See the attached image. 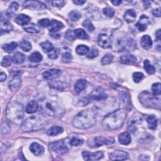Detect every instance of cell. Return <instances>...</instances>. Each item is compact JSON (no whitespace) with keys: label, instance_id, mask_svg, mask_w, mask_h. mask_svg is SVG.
I'll return each mask as SVG.
<instances>
[{"label":"cell","instance_id":"816d5d0a","mask_svg":"<svg viewBox=\"0 0 161 161\" xmlns=\"http://www.w3.org/2000/svg\"><path fill=\"white\" fill-rule=\"evenodd\" d=\"M10 128L7 122H3L2 125V134H8L10 132Z\"/></svg>","mask_w":161,"mask_h":161},{"label":"cell","instance_id":"cb8c5ba5","mask_svg":"<svg viewBox=\"0 0 161 161\" xmlns=\"http://www.w3.org/2000/svg\"><path fill=\"white\" fill-rule=\"evenodd\" d=\"M137 15L136 12L133 9L128 10L124 15V19L125 21L128 23H133L135 22L136 19Z\"/></svg>","mask_w":161,"mask_h":161},{"label":"cell","instance_id":"5b68a950","mask_svg":"<svg viewBox=\"0 0 161 161\" xmlns=\"http://www.w3.org/2000/svg\"><path fill=\"white\" fill-rule=\"evenodd\" d=\"M139 99L140 103L146 107L156 109L160 108V96H155L148 91H144L140 94Z\"/></svg>","mask_w":161,"mask_h":161},{"label":"cell","instance_id":"83f0119b","mask_svg":"<svg viewBox=\"0 0 161 161\" xmlns=\"http://www.w3.org/2000/svg\"><path fill=\"white\" fill-rule=\"evenodd\" d=\"M38 109V103L35 102V101H31L30 102H29L27 107H26V112L27 113L31 114L36 112Z\"/></svg>","mask_w":161,"mask_h":161},{"label":"cell","instance_id":"2e32d148","mask_svg":"<svg viewBox=\"0 0 161 161\" xmlns=\"http://www.w3.org/2000/svg\"><path fill=\"white\" fill-rule=\"evenodd\" d=\"M64 25L60 22L57 21V20H53L50 22V24L48 27L49 30L52 33H56L59 32L60 30L63 28Z\"/></svg>","mask_w":161,"mask_h":161},{"label":"cell","instance_id":"603a6c76","mask_svg":"<svg viewBox=\"0 0 161 161\" xmlns=\"http://www.w3.org/2000/svg\"><path fill=\"white\" fill-rule=\"evenodd\" d=\"M140 44L144 49H150L152 46V41L150 37L148 35L143 36L140 40Z\"/></svg>","mask_w":161,"mask_h":161},{"label":"cell","instance_id":"ffe728a7","mask_svg":"<svg viewBox=\"0 0 161 161\" xmlns=\"http://www.w3.org/2000/svg\"><path fill=\"white\" fill-rule=\"evenodd\" d=\"M137 57L133 55H125L120 57V62L123 64L132 65L137 63Z\"/></svg>","mask_w":161,"mask_h":161},{"label":"cell","instance_id":"ab89813d","mask_svg":"<svg viewBox=\"0 0 161 161\" xmlns=\"http://www.w3.org/2000/svg\"><path fill=\"white\" fill-rule=\"evenodd\" d=\"M152 91L154 95L160 96L161 93V85L159 83H154L152 86Z\"/></svg>","mask_w":161,"mask_h":161},{"label":"cell","instance_id":"f1b7e54d","mask_svg":"<svg viewBox=\"0 0 161 161\" xmlns=\"http://www.w3.org/2000/svg\"><path fill=\"white\" fill-rule=\"evenodd\" d=\"M11 59L13 63L16 64H22L25 61V57L22 53L17 52L13 56Z\"/></svg>","mask_w":161,"mask_h":161},{"label":"cell","instance_id":"7dc6e473","mask_svg":"<svg viewBox=\"0 0 161 161\" xmlns=\"http://www.w3.org/2000/svg\"><path fill=\"white\" fill-rule=\"evenodd\" d=\"M65 37L69 40H74L76 37L74 31L72 30H68L65 33Z\"/></svg>","mask_w":161,"mask_h":161},{"label":"cell","instance_id":"484cf974","mask_svg":"<svg viewBox=\"0 0 161 161\" xmlns=\"http://www.w3.org/2000/svg\"><path fill=\"white\" fill-rule=\"evenodd\" d=\"M147 123H148V127L150 130H155L157 126V118L153 115H148L146 118Z\"/></svg>","mask_w":161,"mask_h":161},{"label":"cell","instance_id":"b9f144b4","mask_svg":"<svg viewBox=\"0 0 161 161\" xmlns=\"http://www.w3.org/2000/svg\"><path fill=\"white\" fill-rule=\"evenodd\" d=\"M83 26L89 32H93L94 30V27L93 24L91 22L90 20H86L83 23Z\"/></svg>","mask_w":161,"mask_h":161},{"label":"cell","instance_id":"7bdbcfd3","mask_svg":"<svg viewBox=\"0 0 161 161\" xmlns=\"http://www.w3.org/2000/svg\"><path fill=\"white\" fill-rule=\"evenodd\" d=\"M18 4L16 2H13L10 7L9 9L7 11V15H9V16H10V15H13L15 12H16L18 8Z\"/></svg>","mask_w":161,"mask_h":161},{"label":"cell","instance_id":"91938a15","mask_svg":"<svg viewBox=\"0 0 161 161\" xmlns=\"http://www.w3.org/2000/svg\"><path fill=\"white\" fill-rule=\"evenodd\" d=\"M155 35H156V38L157 39L159 40V41H160V37H161V33H160V30L159 29L156 33H155Z\"/></svg>","mask_w":161,"mask_h":161},{"label":"cell","instance_id":"f5cc1de1","mask_svg":"<svg viewBox=\"0 0 161 161\" xmlns=\"http://www.w3.org/2000/svg\"><path fill=\"white\" fill-rule=\"evenodd\" d=\"M98 50L97 49H95V48H93L91 50V51L89 52V54H88V57L89 59H93V58H95L98 55Z\"/></svg>","mask_w":161,"mask_h":161},{"label":"cell","instance_id":"f35d334b","mask_svg":"<svg viewBox=\"0 0 161 161\" xmlns=\"http://www.w3.org/2000/svg\"><path fill=\"white\" fill-rule=\"evenodd\" d=\"M113 60V55L111 54H106L102 59V65H108L110 64Z\"/></svg>","mask_w":161,"mask_h":161},{"label":"cell","instance_id":"680465c9","mask_svg":"<svg viewBox=\"0 0 161 161\" xmlns=\"http://www.w3.org/2000/svg\"><path fill=\"white\" fill-rule=\"evenodd\" d=\"M73 3L77 5H83L86 3V1H83V0H76V1H73Z\"/></svg>","mask_w":161,"mask_h":161},{"label":"cell","instance_id":"8992f818","mask_svg":"<svg viewBox=\"0 0 161 161\" xmlns=\"http://www.w3.org/2000/svg\"><path fill=\"white\" fill-rule=\"evenodd\" d=\"M22 73L20 71H14L10 73L8 79V87L11 91H16L21 85Z\"/></svg>","mask_w":161,"mask_h":161},{"label":"cell","instance_id":"74e56055","mask_svg":"<svg viewBox=\"0 0 161 161\" xmlns=\"http://www.w3.org/2000/svg\"><path fill=\"white\" fill-rule=\"evenodd\" d=\"M20 47L25 52H28L32 49L31 44L28 41H27V40H22V41L20 42Z\"/></svg>","mask_w":161,"mask_h":161},{"label":"cell","instance_id":"ee69618b","mask_svg":"<svg viewBox=\"0 0 161 161\" xmlns=\"http://www.w3.org/2000/svg\"><path fill=\"white\" fill-rule=\"evenodd\" d=\"M72 59V56L69 52H64L62 55V61L64 63H69Z\"/></svg>","mask_w":161,"mask_h":161},{"label":"cell","instance_id":"d590c367","mask_svg":"<svg viewBox=\"0 0 161 161\" xmlns=\"http://www.w3.org/2000/svg\"><path fill=\"white\" fill-rule=\"evenodd\" d=\"M18 46V44L16 42H12L11 43H9V44H5L3 46V49L7 52L8 53H10L11 52H13Z\"/></svg>","mask_w":161,"mask_h":161},{"label":"cell","instance_id":"ba28073f","mask_svg":"<svg viewBox=\"0 0 161 161\" xmlns=\"http://www.w3.org/2000/svg\"><path fill=\"white\" fill-rule=\"evenodd\" d=\"M49 147L53 152L59 155L64 154L68 152V148L63 140L52 142L50 144Z\"/></svg>","mask_w":161,"mask_h":161},{"label":"cell","instance_id":"c3c4849f","mask_svg":"<svg viewBox=\"0 0 161 161\" xmlns=\"http://www.w3.org/2000/svg\"><path fill=\"white\" fill-rule=\"evenodd\" d=\"M103 13L107 15V16L110 17V18H111L114 16L115 15V11L113 9L111 8H109V7H107V8H105L103 9Z\"/></svg>","mask_w":161,"mask_h":161},{"label":"cell","instance_id":"6125c7cd","mask_svg":"<svg viewBox=\"0 0 161 161\" xmlns=\"http://www.w3.org/2000/svg\"><path fill=\"white\" fill-rule=\"evenodd\" d=\"M111 3H112L115 6H119L121 3H122V1H112Z\"/></svg>","mask_w":161,"mask_h":161},{"label":"cell","instance_id":"9f6ffc18","mask_svg":"<svg viewBox=\"0 0 161 161\" xmlns=\"http://www.w3.org/2000/svg\"><path fill=\"white\" fill-rule=\"evenodd\" d=\"M152 13L153 15L155 17H160V8L154 9L152 11Z\"/></svg>","mask_w":161,"mask_h":161},{"label":"cell","instance_id":"4316f807","mask_svg":"<svg viewBox=\"0 0 161 161\" xmlns=\"http://www.w3.org/2000/svg\"><path fill=\"white\" fill-rule=\"evenodd\" d=\"M24 29L30 33H38L40 32V28L34 24H29L24 26Z\"/></svg>","mask_w":161,"mask_h":161},{"label":"cell","instance_id":"4fadbf2b","mask_svg":"<svg viewBox=\"0 0 161 161\" xmlns=\"http://www.w3.org/2000/svg\"><path fill=\"white\" fill-rule=\"evenodd\" d=\"M115 142L113 138H105L102 136L97 137L94 139V144L96 147H100L103 145L112 144Z\"/></svg>","mask_w":161,"mask_h":161},{"label":"cell","instance_id":"f907efd6","mask_svg":"<svg viewBox=\"0 0 161 161\" xmlns=\"http://www.w3.org/2000/svg\"><path fill=\"white\" fill-rule=\"evenodd\" d=\"M11 60L12 59H11V58L10 57H8V56L5 57L3 59L2 61V66L3 67H8V66H10L11 65Z\"/></svg>","mask_w":161,"mask_h":161},{"label":"cell","instance_id":"3957f363","mask_svg":"<svg viewBox=\"0 0 161 161\" xmlns=\"http://www.w3.org/2000/svg\"><path fill=\"white\" fill-rule=\"evenodd\" d=\"M6 116L10 122L18 125H22L24 118L23 105L16 101H13L7 107Z\"/></svg>","mask_w":161,"mask_h":161},{"label":"cell","instance_id":"30bf717a","mask_svg":"<svg viewBox=\"0 0 161 161\" xmlns=\"http://www.w3.org/2000/svg\"><path fill=\"white\" fill-rule=\"evenodd\" d=\"M82 155L85 160H98L102 159L104 156L102 152H90L88 150L83 151Z\"/></svg>","mask_w":161,"mask_h":161},{"label":"cell","instance_id":"44dd1931","mask_svg":"<svg viewBox=\"0 0 161 161\" xmlns=\"http://www.w3.org/2000/svg\"><path fill=\"white\" fill-rule=\"evenodd\" d=\"M30 20L31 18L28 16L24 14H20L16 17L15 22L20 25L25 26L29 23Z\"/></svg>","mask_w":161,"mask_h":161},{"label":"cell","instance_id":"5bb4252c","mask_svg":"<svg viewBox=\"0 0 161 161\" xmlns=\"http://www.w3.org/2000/svg\"><path fill=\"white\" fill-rule=\"evenodd\" d=\"M62 74L61 70L58 69H51L45 71L42 76L44 79L47 80L54 79L58 77H59Z\"/></svg>","mask_w":161,"mask_h":161},{"label":"cell","instance_id":"db71d44e","mask_svg":"<svg viewBox=\"0 0 161 161\" xmlns=\"http://www.w3.org/2000/svg\"><path fill=\"white\" fill-rule=\"evenodd\" d=\"M121 96H122V100H123V102L125 103V104L127 105H128L130 103V101H128V96L127 93L125 91H123L121 93Z\"/></svg>","mask_w":161,"mask_h":161},{"label":"cell","instance_id":"6da1fadb","mask_svg":"<svg viewBox=\"0 0 161 161\" xmlns=\"http://www.w3.org/2000/svg\"><path fill=\"white\" fill-rule=\"evenodd\" d=\"M127 112L124 109H118L108 115L102 121V127L107 130L120 128L124 123Z\"/></svg>","mask_w":161,"mask_h":161},{"label":"cell","instance_id":"7c38bea8","mask_svg":"<svg viewBox=\"0 0 161 161\" xmlns=\"http://www.w3.org/2000/svg\"><path fill=\"white\" fill-rule=\"evenodd\" d=\"M110 159L112 160H127L129 158V154L124 150H115L109 154Z\"/></svg>","mask_w":161,"mask_h":161},{"label":"cell","instance_id":"9c48e42d","mask_svg":"<svg viewBox=\"0 0 161 161\" xmlns=\"http://www.w3.org/2000/svg\"><path fill=\"white\" fill-rule=\"evenodd\" d=\"M98 45L103 49H109L111 47V40L107 34H99L98 38Z\"/></svg>","mask_w":161,"mask_h":161},{"label":"cell","instance_id":"11a10c76","mask_svg":"<svg viewBox=\"0 0 161 161\" xmlns=\"http://www.w3.org/2000/svg\"><path fill=\"white\" fill-rule=\"evenodd\" d=\"M51 3L52 6L55 7H60L63 6L64 4L65 3L64 1H52Z\"/></svg>","mask_w":161,"mask_h":161},{"label":"cell","instance_id":"8d00e7d4","mask_svg":"<svg viewBox=\"0 0 161 161\" xmlns=\"http://www.w3.org/2000/svg\"><path fill=\"white\" fill-rule=\"evenodd\" d=\"M84 142V140L82 138H80L78 137H72L71 140H70V145L72 146H74V147H77V146H79L83 145Z\"/></svg>","mask_w":161,"mask_h":161},{"label":"cell","instance_id":"7a4b0ae2","mask_svg":"<svg viewBox=\"0 0 161 161\" xmlns=\"http://www.w3.org/2000/svg\"><path fill=\"white\" fill-rule=\"evenodd\" d=\"M96 118L94 111L87 109L80 111L72 120V125L78 129H87L96 124Z\"/></svg>","mask_w":161,"mask_h":161},{"label":"cell","instance_id":"e575fe53","mask_svg":"<svg viewBox=\"0 0 161 161\" xmlns=\"http://www.w3.org/2000/svg\"><path fill=\"white\" fill-rule=\"evenodd\" d=\"M74 32H75L76 37H77V38H79L80 39L86 40V39H88V38H89L88 34L86 33V32L83 29L78 28V29L74 31Z\"/></svg>","mask_w":161,"mask_h":161},{"label":"cell","instance_id":"f546056e","mask_svg":"<svg viewBox=\"0 0 161 161\" xmlns=\"http://www.w3.org/2000/svg\"><path fill=\"white\" fill-rule=\"evenodd\" d=\"M64 130L62 127L59 126H53L50 127L47 132V135L50 136H56L63 132Z\"/></svg>","mask_w":161,"mask_h":161},{"label":"cell","instance_id":"836d02e7","mask_svg":"<svg viewBox=\"0 0 161 161\" xmlns=\"http://www.w3.org/2000/svg\"><path fill=\"white\" fill-rule=\"evenodd\" d=\"M144 67L146 72L149 74H153L155 72V67L150 64V62L149 60H145V61L144 63Z\"/></svg>","mask_w":161,"mask_h":161},{"label":"cell","instance_id":"1f68e13d","mask_svg":"<svg viewBox=\"0 0 161 161\" xmlns=\"http://www.w3.org/2000/svg\"><path fill=\"white\" fill-rule=\"evenodd\" d=\"M40 46L42 47L44 52H45L46 53L50 52L54 49L53 44L50 42L48 41V40H47V41H46V42H42L40 44Z\"/></svg>","mask_w":161,"mask_h":161},{"label":"cell","instance_id":"4dcf8cb0","mask_svg":"<svg viewBox=\"0 0 161 161\" xmlns=\"http://www.w3.org/2000/svg\"><path fill=\"white\" fill-rule=\"evenodd\" d=\"M28 59L32 63H39L42 61L43 57L40 53L38 52H35L29 56Z\"/></svg>","mask_w":161,"mask_h":161},{"label":"cell","instance_id":"6f0895ef","mask_svg":"<svg viewBox=\"0 0 161 161\" xmlns=\"http://www.w3.org/2000/svg\"><path fill=\"white\" fill-rule=\"evenodd\" d=\"M7 76V74L3 72H1V74H0V80H1L2 82H3L5 81V80H6Z\"/></svg>","mask_w":161,"mask_h":161},{"label":"cell","instance_id":"681fc988","mask_svg":"<svg viewBox=\"0 0 161 161\" xmlns=\"http://www.w3.org/2000/svg\"><path fill=\"white\" fill-rule=\"evenodd\" d=\"M59 50L57 49H54L50 52L49 53L48 56L51 59H56L59 57Z\"/></svg>","mask_w":161,"mask_h":161},{"label":"cell","instance_id":"f6af8a7d","mask_svg":"<svg viewBox=\"0 0 161 161\" xmlns=\"http://www.w3.org/2000/svg\"><path fill=\"white\" fill-rule=\"evenodd\" d=\"M144 76L142 72H135L133 74V79L136 83H139L141 80L144 78Z\"/></svg>","mask_w":161,"mask_h":161},{"label":"cell","instance_id":"d4e9b609","mask_svg":"<svg viewBox=\"0 0 161 161\" xmlns=\"http://www.w3.org/2000/svg\"><path fill=\"white\" fill-rule=\"evenodd\" d=\"M87 86V81L85 79H79L76 83L74 86V90L76 93H79L83 91Z\"/></svg>","mask_w":161,"mask_h":161},{"label":"cell","instance_id":"9a60e30c","mask_svg":"<svg viewBox=\"0 0 161 161\" xmlns=\"http://www.w3.org/2000/svg\"><path fill=\"white\" fill-rule=\"evenodd\" d=\"M149 24V21L148 17L143 15L140 17V20L137 23L135 27L138 29L139 31L144 32L147 29Z\"/></svg>","mask_w":161,"mask_h":161},{"label":"cell","instance_id":"277c9868","mask_svg":"<svg viewBox=\"0 0 161 161\" xmlns=\"http://www.w3.org/2000/svg\"><path fill=\"white\" fill-rule=\"evenodd\" d=\"M47 124V119L42 115H32L22 124L21 130L24 132L37 131L44 128Z\"/></svg>","mask_w":161,"mask_h":161},{"label":"cell","instance_id":"8fae6325","mask_svg":"<svg viewBox=\"0 0 161 161\" xmlns=\"http://www.w3.org/2000/svg\"><path fill=\"white\" fill-rule=\"evenodd\" d=\"M24 7L33 10H43L46 9V6L42 3L37 1H27L24 2Z\"/></svg>","mask_w":161,"mask_h":161},{"label":"cell","instance_id":"52a82bcc","mask_svg":"<svg viewBox=\"0 0 161 161\" xmlns=\"http://www.w3.org/2000/svg\"><path fill=\"white\" fill-rule=\"evenodd\" d=\"M42 109L44 112L48 115L58 116L61 115V109L54 102H46L44 105H42Z\"/></svg>","mask_w":161,"mask_h":161},{"label":"cell","instance_id":"ac0fdd59","mask_svg":"<svg viewBox=\"0 0 161 161\" xmlns=\"http://www.w3.org/2000/svg\"><path fill=\"white\" fill-rule=\"evenodd\" d=\"M142 122V117L140 116L139 115H135L130 120L128 125V129L132 130V132H134V130L136 128L135 126L141 124Z\"/></svg>","mask_w":161,"mask_h":161},{"label":"cell","instance_id":"d6986e66","mask_svg":"<svg viewBox=\"0 0 161 161\" xmlns=\"http://www.w3.org/2000/svg\"><path fill=\"white\" fill-rule=\"evenodd\" d=\"M30 151L35 155H41L44 152V147L37 142H33L30 147Z\"/></svg>","mask_w":161,"mask_h":161},{"label":"cell","instance_id":"94428289","mask_svg":"<svg viewBox=\"0 0 161 161\" xmlns=\"http://www.w3.org/2000/svg\"><path fill=\"white\" fill-rule=\"evenodd\" d=\"M143 3H144L145 8H148L150 6V2L149 1H144Z\"/></svg>","mask_w":161,"mask_h":161},{"label":"cell","instance_id":"bcb514c9","mask_svg":"<svg viewBox=\"0 0 161 161\" xmlns=\"http://www.w3.org/2000/svg\"><path fill=\"white\" fill-rule=\"evenodd\" d=\"M50 20L47 18H43L40 20L38 22V24L40 27H43V28H46V27H48L49 24H50Z\"/></svg>","mask_w":161,"mask_h":161},{"label":"cell","instance_id":"7402d4cb","mask_svg":"<svg viewBox=\"0 0 161 161\" xmlns=\"http://www.w3.org/2000/svg\"><path fill=\"white\" fill-rule=\"evenodd\" d=\"M119 142L122 145H128L132 141V137L129 132H124L118 137Z\"/></svg>","mask_w":161,"mask_h":161},{"label":"cell","instance_id":"e0dca14e","mask_svg":"<svg viewBox=\"0 0 161 161\" xmlns=\"http://www.w3.org/2000/svg\"><path fill=\"white\" fill-rule=\"evenodd\" d=\"M0 26H1L2 34L10 32L13 29V25L8 21V20H6V19H3V18H2L1 24H0Z\"/></svg>","mask_w":161,"mask_h":161},{"label":"cell","instance_id":"60d3db41","mask_svg":"<svg viewBox=\"0 0 161 161\" xmlns=\"http://www.w3.org/2000/svg\"><path fill=\"white\" fill-rule=\"evenodd\" d=\"M69 16L71 21L76 22L78 20H79L80 16H81V15H80V13L79 11H77L76 10H74V11H71Z\"/></svg>","mask_w":161,"mask_h":161},{"label":"cell","instance_id":"d6a6232c","mask_svg":"<svg viewBox=\"0 0 161 161\" xmlns=\"http://www.w3.org/2000/svg\"><path fill=\"white\" fill-rule=\"evenodd\" d=\"M76 51L77 54L80 55H86V54H88L89 52V49L86 46L79 45L76 47Z\"/></svg>","mask_w":161,"mask_h":161}]
</instances>
